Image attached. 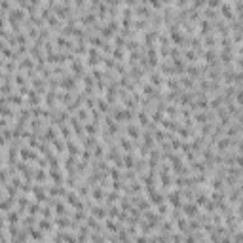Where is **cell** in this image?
<instances>
[{
    "label": "cell",
    "instance_id": "2e32d148",
    "mask_svg": "<svg viewBox=\"0 0 243 243\" xmlns=\"http://www.w3.org/2000/svg\"><path fill=\"white\" fill-rule=\"evenodd\" d=\"M161 82H163V80H161V74H160V72H152V74H150V84H152V86H160Z\"/></svg>",
    "mask_w": 243,
    "mask_h": 243
},
{
    "label": "cell",
    "instance_id": "7c38bea8",
    "mask_svg": "<svg viewBox=\"0 0 243 243\" xmlns=\"http://www.w3.org/2000/svg\"><path fill=\"white\" fill-rule=\"evenodd\" d=\"M91 213L95 218H105L106 213H108V209L106 207H91Z\"/></svg>",
    "mask_w": 243,
    "mask_h": 243
},
{
    "label": "cell",
    "instance_id": "ac0fdd59",
    "mask_svg": "<svg viewBox=\"0 0 243 243\" xmlns=\"http://www.w3.org/2000/svg\"><path fill=\"white\" fill-rule=\"evenodd\" d=\"M137 118H139V121H141V125H148V121H150V118H148V114L145 112V110H141V112L137 114Z\"/></svg>",
    "mask_w": 243,
    "mask_h": 243
},
{
    "label": "cell",
    "instance_id": "9a60e30c",
    "mask_svg": "<svg viewBox=\"0 0 243 243\" xmlns=\"http://www.w3.org/2000/svg\"><path fill=\"white\" fill-rule=\"evenodd\" d=\"M182 55H184L186 59H190L192 63H197V57H200V55H197V53H196L194 50H186V51H184Z\"/></svg>",
    "mask_w": 243,
    "mask_h": 243
},
{
    "label": "cell",
    "instance_id": "f546056e",
    "mask_svg": "<svg viewBox=\"0 0 243 243\" xmlns=\"http://www.w3.org/2000/svg\"><path fill=\"white\" fill-rule=\"evenodd\" d=\"M32 65H34V63H32V59H23V61L19 63V67L21 69H29V67L32 69Z\"/></svg>",
    "mask_w": 243,
    "mask_h": 243
},
{
    "label": "cell",
    "instance_id": "4316f807",
    "mask_svg": "<svg viewBox=\"0 0 243 243\" xmlns=\"http://www.w3.org/2000/svg\"><path fill=\"white\" fill-rule=\"evenodd\" d=\"M120 145H121V148H125L127 152H131V150H133V145H131V142H129L127 139H121V141H120Z\"/></svg>",
    "mask_w": 243,
    "mask_h": 243
},
{
    "label": "cell",
    "instance_id": "e0dca14e",
    "mask_svg": "<svg viewBox=\"0 0 243 243\" xmlns=\"http://www.w3.org/2000/svg\"><path fill=\"white\" fill-rule=\"evenodd\" d=\"M72 86H74V78H72V76H67V78L61 80V87H65V90H70Z\"/></svg>",
    "mask_w": 243,
    "mask_h": 243
},
{
    "label": "cell",
    "instance_id": "f35d334b",
    "mask_svg": "<svg viewBox=\"0 0 243 243\" xmlns=\"http://www.w3.org/2000/svg\"><path fill=\"white\" fill-rule=\"evenodd\" d=\"M57 215H59V217H63V215H67V209H65V205H61V203H57Z\"/></svg>",
    "mask_w": 243,
    "mask_h": 243
},
{
    "label": "cell",
    "instance_id": "30bf717a",
    "mask_svg": "<svg viewBox=\"0 0 243 243\" xmlns=\"http://www.w3.org/2000/svg\"><path fill=\"white\" fill-rule=\"evenodd\" d=\"M142 93H145L146 97H158L156 86H152V84H145V86H142Z\"/></svg>",
    "mask_w": 243,
    "mask_h": 243
},
{
    "label": "cell",
    "instance_id": "1f68e13d",
    "mask_svg": "<svg viewBox=\"0 0 243 243\" xmlns=\"http://www.w3.org/2000/svg\"><path fill=\"white\" fill-rule=\"evenodd\" d=\"M38 211H40V205L38 203H29V213L30 215H36Z\"/></svg>",
    "mask_w": 243,
    "mask_h": 243
},
{
    "label": "cell",
    "instance_id": "7bdbcfd3",
    "mask_svg": "<svg viewBox=\"0 0 243 243\" xmlns=\"http://www.w3.org/2000/svg\"><path fill=\"white\" fill-rule=\"evenodd\" d=\"M76 118H78V120H80V118H82V120H86V118H87V112L80 108V110H78V114H76Z\"/></svg>",
    "mask_w": 243,
    "mask_h": 243
},
{
    "label": "cell",
    "instance_id": "ee69618b",
    "mask_svg": "<svg viewBox=\"0 0 243 243\" xmlns=\"http://www.w3.org/2000/svg\"><path fill=\"white\" fill-rule=\"evenodd\" d=\"M4 142H6V139H4V135L0 133V146H4Z\"/></svg>",
    "mask_w": 243,
    "mask_h": 243
},
{
    "label": "cell",
    "instance_id": "3957f363",
    "mask_svg": "<svg viewBox=\"0 0 243 243\" xmlns=\"http://www.w3.org/2000/svg\"><path fill=\"white\" fill-rule=\"evenodd\" d=\"M169 36H171V40H173L175 44H179V46H182V44L186 42L184 34H181V32H179V29H177V27H171V30H169Z\"/></svg>",
    "mask_w": 243,
    "mask_h": 243
},
{
    "label": "cell",
    "instance_id": "9c48e42d",
    "mask_svg": "<svg viewBox=\"0 0 243 243\" xmlns=\"http://www.w3.org/2000/svg\"><path fill=\"white\" fill-rule=\"evenodd\" d=\"M23 19V12H21V10H12V12H10V23H19V21Z\"/></svg>",
    "mask_w": 243,
    "mask_h": 243
},
{
    "label": "cell",
    "instance_id": "7a4b0ae2",
    "mask_svg": "<svg viewBox=\"0 0 243 243\" xmlns=\"http://www.w3.org/2000/svg\"><path fill=\"white\" fill-rule=\"evenodd\" d=\"M220 14H222V17H224V19H228V21H232V19H239V17L234 14L232 6H230V4H226V2H220Z\"/></svg>",
    "mask_w": 243,
    "mask_h": 243
},
{
    "label": "cell",
    "instance_id": "74e56055",
    "mask_svg": "<svg viewBox=\"0 0 243 243\" xmlns=\"http://www.w3.org/2000/svg\"><path fill=\"white\" fill-rule=\"evenodd\" d=\"M106 228H108L110 232H116V230H118L120 226H118V224H114V222H112V220H106Z\"/></svg>",
    "mask_w": 243,
    "mask_h": 243
},
{
    "label": "cell",
    "instance_id": "4fadbf2b",
    "mask_svg": "<svg viewBox=\"0 0 243 243\" xmlns=\"http://www.w3.org/2000/svg\"><path fill=\"white\" fill-rule=\"evenodd\" d=\"M91 196L95 197V201H103L105 197H106V196H105V190H103V188H95V190L91 192Z\"/></svg>",
    "mask_w": 243,
    "mask_h": 243
},
{
    "label": "cell",
    "instance_id": "8992f818",
    "mask_svg": "<svg viewBox=\"0 0 243 243\" xmlns=\"http://www.w3.org/2000/svg\"><path fill=\"white\" fill-rule=\"evenodd\" d=\"M19 156H21V160H38V156H36V152L34 150H32V148H21V154H19Z\"/></svg>",
    "mask_w": 243,
    "mask_h": 243
},
{
    "label": "cell",
    "instance_id": "5b68a950",
    "mask_svg": "<svg viewBox=\"0 0 243 243\" xmlns=\"http://www.w3.org/2000/svg\"><path fill=\"white\" fill-rule=\"evenodd\" d=\"M97 63H99V51L93 48V50L87 51V65L90 67H97Z\"/></svg>",
    "mask_w": 243,
    "mask_h": 243
},
{
    "label": "cell",
    "instance_id": "bcb514c9",
    "mask_svg": "<svg viewBox=\"0 0 243 243\" xmlns=\"http://www.w3.org/2000/svg\"><path fill=\"white\" fill-rule=\"evenodd\" d=\"M61 2H65V4H69V2H70V0H61Z\"/></svg>",
    "mask_w": 243,
    "mask_h": 243
},
{
    "label": "cell",
    "instance_id": "d6986e66",
    "mask_svg": "<svg viewBox=\"0 0 243 243\" xmlns=\"http://www.w3.org/2000/svg\"><path fill=\"white\" fill-rule=\"evenodd\" d=\"M112 32H114V30H112V29H110V27H108V25H105V27H103V29H101V36H103V38H106V40H108V38H112Z\"/></svg>",
    "mask_w": 243,
    "mask_h": 243
},
{
    "label": "cell",
    "instance_id": "d590c367",
    "mask_svg": "<svg viewBox=\"0 0 243 243\" xmlns=\"http://www.w3.org/2000/svg\"><path fill=\"white\" fill-rule=\"evenodd\" d=\"M181 86H184V87H192V86H194V80H192V78H181Z\"/></svg>",
    "mask_w": 243,
    "mask_h": 243
},
{
    "label": "cell",
    "instance_id": "83f0119b",
    "mask_svg": "<svg viewBox=\"0 0 243 243\" xmlns=\"http://www.w3.org/2000/svg\"><path fill=\"white\" fill-rule=\"evenodd\" d=\"M97 125L99 124H95V121H93V124H87L86 125V131H87V133H91V135H95L97 133Z\"/></svg>",
    "mask_w": 243,
    "mask_h": 243
},
{
    "label": "cell",
    "instance_id": "cb8c5ba5",
    "mask_svg": "<svg viewBox=\"0 0 243 243\" xmlns=\"http://www.w3.org/2000/svg\"><path fill=\"white\" fill-rule=\"evenodd\" d=\"M90 44H93L95 48H103V44H105V42L99 38V36H91V38H90Z\"/></svg>",
    "mask_w": 243,
    "mask_h": 243
},
{
    "label": "cell",
    "instance_id": "5bb4252c",
    "mask_svg": "<svg viewBox=\"0 0 243 243\" xmlns=\"http://www.w3.org/2000/svg\"><path fill=\"white\" fill-rule=\"evenodd\" d=\"M14 201H15V197H12V196H10V197H8V200H4V201H0V209H2V211H8V209H10V207H12V205H14Z\"/></svg>",
    "mask_w": 243,
    "mask_h": 243
},
{
    "label": "cell",
    "instance_id": "603a6c76",
    "mask_svg": "<svg viewBox=\"0 0 243 243\" xmlns=\"http://www.w3.org/2000/svg\"><path fill=\"white\" fill-rule=\"evenodd\" d=\"M112 57L114 59H124V48H114L112 50Z\"/></svg>",
    "mask_w": 243,
    "mask_h": 243
},
{
    "label": "cell",
    "instance_id": "d6a6232c",
    "mask_svg": "<svg viewBox=\"0 0 243 243\" xmlns=\"http://www.w3.org/2000/svg\"><path fill=\"white\" fill-rule=\"evenodd\" d=\"M110 177H112L114 181H120V171H118V165H116V167H110Z\"/></svg>",
    "mask_w": 243,
    "mask_h": 243
},
{
    "label": "cell",
    "instance_id": "7402d4cb",
    "mask_svg": "<svg viewBox=\"0 0 243 243\" xmlns=\"http://www.w3.org/2000/svg\"><path fill=\"white\" fill-rule=\"evenodd\" d=\"M17 220H19L17 211H10V215H8V222H10V224H17Z\"/></svg>",
    "mask_w": 243,
    "mask_h": 243
},
{
    "label": "cell",
    "instance_id": "e575fe53",
    "mask_svg": "<svg viewBox=\"0 0 243 243\" xmlns=\"http://www.w3.org/2000/svg\"><path fill=\"white\" fill-rule=\"evenodd\" d=\"M34 179H36V181H44V179H46V173H44L42 167H38V171L34 173Z\"/></svg>",
    "mask_w": 243,
    "mask_h": 243
},
{
    "label": "cell",
    "instance_id": "8d00e7d4",
    "mask_svg": "<svg viewBox=\"0 0 243 243\" xmlns=\"http://www.w3.org/2000/svg\"><path fill=\"white\" fill-rule=\"evenodd\" d=\"M61 131H63V139H70V129L67 125H61Z\"/></svg>",
    "mask_w": 243,
    "mask_h": 243
},
{
    "label": "cell",
    "instance_id": "277c9868",
    "mask_svg": "<svg viewBox=\"0 0 243 243\" xmlns=\"http://www.w3.org/2000/svg\"><path fill=\"white\" fill-rule=\"evenodd\" d=\"M148 201H150L152 205H160V203H163L165 200H163V194H161V192L152 190V192H148Z\"/></svg>",
    "mask_w": 243,
    "mask_h": 243
},
{
    "label": "cell",
    "instance_id": "52a82bcc",
    "mask_svg": "<svg viewBox=\"0 0 243 243\" xmlns=\"http://www.w3.org/2000/svg\"><path fill=\"white\" fill-rule=\"evenodd\" d=\"M125 131H127V135L133 139V141H137L139 139V135H141V131H139V127L137 125H133V124H129L127 127H125Z\"/></svg>",
    "mask_w": 243,
    "mask_h": 243
},
{
    "label": "cell",
    "instance_id": "484cf974",
    "mask_svg": "<svg viewBox=\"0 0 243 243\" xmlns=\"http://www.w3.org/2000/svg\"><path fill=\"white\" fill-rule=\"evenodd\" d=\"M205 6L211 8V10H217L220 6V0H205Z\"/></svg>",
    "mask_w": 243,
    "mask_h": 243
},
{
    "label": "cell",
    "instance_id": "ffe728a7",
    "mask_svg": "<svg viewBox=\"0 0 243 243\" xmlns=\"http://www.w3.org/2000/svg\"><path fill=\"white\" fill-rule=\"evenodd\" d=\"M38 230H42V232H50V230H51V222H50V220H40Z\"/></svg>",
    "mask_w": 243,
    "mask_h": 243
},
{
    "label": "cell",
    "instance_id": "8fae6325",
    "mask_svg": "<svg viewBox=\"0 0 243 243\" xmlns=\"http://www.w3.org/2000/svg\"><path fill=\"white\" fill-rule=\"evenodd\" d=\"M50 177L55 181V184H61V182H63V175L59 173L57 167H50Z\"/></svg>",
    "mask_w": 243,
    "mask_h": 243
},
{
    "label": "cell",
    "instance_id": "7dc6e473",
    "mask_svg": "<svg viewBox=\"0 0 243 243\" xmlns=\"http://www.w3.org/2000/svg\"><path fill=\"white\" fill-rule=\"evenodd\" d=\"M0 78H2V74H0Z\"/></svg>",
    "mask_w": 243,
    "mask_h": 243
},
{
    "label": "cell",
    "instance_id": "ba28073f",
    "mask_svg": "<svg viewBox=\"0 0 243 243\" xmlns=\"http://www.w3.org/2000/svg\"><path fill=\"white\" fill-rule=\"evenodd\" d=\"M230 145H232V139L226 135V137H220V139H218L217 148H218V150H226V148H230Z\"/></svg>",
    "mask_w": 243,
    "mask_h": 243
},
{
    "label": "cell",
    "instance_id": "f6af8a7d",
    "mask_svg": "<svg viewBox=\"0 0 243 243\" xmlns=\"http://www.w3.org/2000/svg\"><path fill=\"white\" fill-rule=\"evenodd\" d=\"M0 67H4V61H2V57H0Z\"/></svg>",
    "mask_w": 243,
    "mask_h": 243
},
{
    "label": "cell",
    "instance_id": "836d02e7",
    "mask_svg": "<svg viewBox=\"0 0 243 243\" xmlns=\"http://www.w3.org/2000/svg\"><path fill=\"white\" fill-rule=\"evenodd\" d=\"M0 114L2 116H14V110L8 108V106H0Z\"/></svg>",
    "mask_w": 243,
    "mask_h": 243
},
{
    "label": "cell",
    "instance_id": "d4e9b609",
    "mask_svg": "<svg viewBox=\"0 0 243 243\" xmlns=\"http://www.w3.org/2000/svg\"><path fill=\"white\" fill-rule=\"evenodd\" d=\"M135 12H137L141 17H148V14H150V12H148V8H145V6H137Z\"/></svg>",
    "mask_w": 243,
    "mask_h": 243
},
{
    "label": "cell",
    "instance_id": "ab89813d",
    "mask_svg": "<svg viewBox=\"0 0 243 243\" xmlns=\"http://www.w3.org/2000/svg\"><path fill=\"white\" fill-rule=\"evenodd\" d=\"M103 152H105L103 146H97V148H95V158H103Z\"/></svg>",
    "mask_w": 243,
    "mask_h": 243
},
{
    "label": "cell",
    "instance_id": "60d3db41",
    "mask_svg": "<svg viewBox=\"0 0 243 243\" xmlns=\"http://www.w3.org/2000/svg\"><path fill=\"white\" fill-rule=\"evenodd\" d=\"M0 8H2L4 12H6V10H10V0H0Z\"/></svg>",
    "mask_w": 243,
    "mask_h": 243
},
{
    "label": "cell",
    "instance_id": "f1b7e54d",
    "mask_svg": "<svg viewBox=\"0 0 243 243\" xmlns=\"http://www.w3.org/2000/svg\"><path fill=\"white\" fill-rule=\"evenodd\" d=\"M44 135H46V139H48V141H50V142H51V141H53V139H55V131H53V129H51V127H48V129H46V131H44Z\"/></svg>",
    "mask_w": 243,
    "mask_h": 243
},
{
    "label": "cell",
    "instance_id": "b9f144b4",
    "mask_svg": "<svg viewBox=\"0 0 243 243\" xmlns=\"http://www.w3.org/2000/svg\"><path fill=\"white\" fill-rule=\"evenodd\" d=\"M15 84H17V86H25V78H23L21 74H17V76H15Z\"/></svg>",
    "mask_w": 243,
    "mask_h": 243
},
{
    "label": "cell",
    "instance_id": "44dd1931",
    "mask_svg": "<svg viewBox=\"0 0 243 243\" xmlns=\"http://www.w3.org/2000/svg\"><path fill=\"white\" fill-rule=\"evenodd\" d=\"M97 106L101 112H106L108 110V103H106V99H97Z\"/></svg>",
    "mask_w": 243,
    "mask_h": 243
},
{
    "label": "cell",
    "instance_id": "4dcf8cb0",
    "mask_svg": "<svg viewBox=\"0 0 243 243\" xmlns=\"http://www.w3.org/2000/svg\"><path fill=\"white\" fill-rule=\"evenodd\" d=\"M17 203H19L21 209H23V207H29V200H27L25 196H19V197H17Z\"/></svg>",
    "mask_w": 243,
    "mask_h": 243
},
{
    "label": "cell",
    "instance_id": "6da1fadb",
    "mask_svg": "<svg viewBox=\"0 0 243 243\" xmlns=\"http://www.w3.org/2000/svg\"><path fill=\"white\" fill-rule=\"evenodd\" d=\"M181 209L186 213V217H188V218H194V217L200 215V207H197L196 203H190V201H188V203H182Z\"/></svg>",
    "mask_w": 243,
    "mask_h": 243
}]
</instances>
